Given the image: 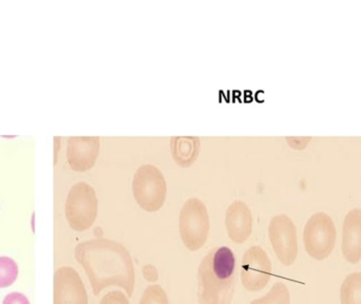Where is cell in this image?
<instances>
[{"label": "cell", "instance_id": "cell-18", "mask_svg": "<svg viewBox=\"0 0 361 304\" xmlns=\"http://www.w3.org/2000/svg\"><path fill=\"white\" fill-rule=\"evenodd\" d=\"M99 304H129V301L126 295L120 291H114L106 294Z\"/></svg>", "mask_w": 361, "mask_h": 304}, {"label": "cell", "instance_id": "cell-4", "mask_svg": "<svg viewBox=\"0 0 361 304\" xmlns=\"http://www.w3.org/2000/svg\"><path fill=\"white\" fill-rule=\"evenodd\" d=\"M209 233V216L205 204L197 199L187 200L180 212V235L184 245L191 252L206 243Z\"/></svg>", "mask_w": 361, "mask_h": 304}, {"label": "cell", "instance_id": "cell-3", "mask_svg": "<svg viewBox=\"0 0 361 304\" xmlns=\"http://www.w3.org/2000/svg\"><path fill=\"white\" fill-rule=\"evenodd\" d=\"M133 191L135 201L144 210L158 212L166 199L164 174L152 164L140 166L133 176Z\"/></svg>", "mask_w": 361, "mask_h": 304}, {"label": "cell", "instance_id": "cell-9", "mask_svg": "<svg viewBox=\"0 0 361 304\" xmlns=\"http://www.w3.org/2000/svg\"><path fill=\"white\" fill-rule=\"evenodd\" d=\"M54 304H88L84 284L72 267H63L55 272Z\"/></svg>", "mask_w": 361, "mask_h": 304}, {"label": "cell", "instance_id": "cell-16", "mask_svg": "<svg viewBox=\"0 0 361 304\" xmlns=\"http://www.w3.org/2000/svg\"><path fill=\"white\" fill-rule=\"evenodd\" d=\"M18 267L13 259L0 257V288H8L16 281Z\"/></svg>", "mask_w": 361, "mask_h": 304}, {"label": "cell", "instance_id": "cell-5", "mask_svg": "<svg viewBox=\"0 0 361 304\" xmlns=\"http://www.w3.org/2000/svg\"><path fill=\"white\" fill-rule=\"evenodd\" d=\"M334 221L326 212H316L307 220L303 231V243L307 255L317 261L329 258L336 244Z\"/></svg>", "mask_w": 361, "mask_h": 304}, {"label": "cell", "instance_id": "cell-8", "mask_svg": "<svg viewBox=\"0 0 361 304\" xmlns=\"http://www.w3.org/2000/svg\"><path fill=\"white\" fill-rule=\"evenodd\" d=\"M271 277V262L260 246H252L242 259L241 281L250 292H259L269 284Z\"/></svg>", "mask_w": 361, "mask_h": 304}, {"label": "cell", "instance_id": "cell-17", "mask_svg": "<svg viewBox=\"0 0 361 304\" xmlns=\"http://www.w3.org/2000/svg\"><path fill=\"white\" fill-rule=\"evenodd\" d=\"M140 304H169L166 293L160 286H150L146 288Z\"/></svg>", "mask_w": 361, "mask_h": 304}, {"label": "cell", "instance_id": "cell-20", "mask_svg": "<svg viewBox=\"0 0 361 304\" xmlns=\"http://www.w3.org/2000/svg\"><path fill=\"white\" fill-rule=\"evenodd\" d=\"M144 277L146 278L147 281H157L158 280V271L154 265H147L144 267L143 269Z\"/></svg>", "mask_w": 361, "mask_h": 304}, {"label": "cell", "instance_id": "cell-1", "mask_svg": "<svg viewBox=\"0 0 361 304\" xmlns=\"http://www.w3.org/2000/svg\"><path fill=\"white\" fill-rule=\"evenodd\" d=\"M75 258L84 267L95 296L109 286L124 288L128 297L135 290V267L123 244L99 238L78 244Z\"/></svg>", "mask_w": 361, "mask_h": 304}, {"label": "cell", "instance_id": "cell-14", "mask_svg": "<svg viewBox=\"0 0 361 304\" xmlns=\"http://www.w3.org/2000/svg\"><path fill=\"white\" fill-rule=\"evenodd\" d=\"M341 304H361V273L350 274L341 286Z\"/></svg>", "mask_w": 361, "mask_h": 304}, {"label": "cell", "instance_id": "cell-6", "mask_svg": "<svg viewBox=\"0 0 361 304\" xmlns=\"http://www.w3.org/2000/svg\"><path fill=\"white\" fill-rule=\"evenodd\" d=\"M97 193L88 183L72 186L66 202V217L72 229L84 231L90 229L97 217Z\"/></svg>", "mask_w": 361, "mask_h": 304}, {"label": "cell", "instance_id": "cell-12", "mask_svg": "<svg viewBox=\"0 0 361 304\" xmlns=\"http://www.w3.org/2000/svg\"><path fill=\"white\" fill-rule=\"evenodd\" d=\"M225 225L228 237L235 243H243L252 231V217L250 207L242 201L231 203L227 208Z\"/></svg>", "mask_w": 361, "mask_h": 304}, {"label": "cell", "instance_id": "cell-13", "mask_svg": "<svg viewBox=\"0 0 361 304\" xmlns=\"http://www.w3.org/2000/svg\"><path fill=\"white\" fill-rule=\"evenodd\" d=\"M201 147L199 137H173L171 150L173 159L182 167H189L195 163Z\"/></svg>", "mask_w": 361, "mask_h": 304}, {"label": "cell", "instance_id": "cell-11", "mask_svg": "<svg viewBox=\"0 0 361 304\" xmlns=\"http://www.w3.org/2000/svg\"><path fill=\"white\" fill-rule=\"evenodd\" d=\"M341 250L343 258L351 265L361 261V209L348 212L343 225Z\"/></svg>", "mask_w": 361, "mask_h": 304}, {"label": "cell", "instance_id": "cell-19", "mask_svg": "<svg viewBox=\"0 0 361 304\" xmlns=\"http://www.w3.org/2000/svg\"><path fill=\"white\" fill-rule=\"evenodd\" d=\"M2 304H30V301L20 293H11L4 299Z\"/></svg>", "mask_w": 361, "mask_h": 304}, {"label": "cell", "instance_id": "cell-7", "mask_svg": "<svg viewBox=\"0 0 361 304\" xmlns=\"http://www.w3.org/2000/svg\"><path fill=\"white\" fill-rule=\"evenodd\" d=\"M269 236L280 262L286 267L294 265L298 256V239L292 219L286 214L274 217L269 222Z\"/></svg>", "mask_w": 361, "mask_h": 304}, {"label": "cell", "instance_id": "cell-2", "mask_svg": "<svg viewBox=\"0 0 361 304\" xmlns=\"http://www.w3.org/2000/svg\"><path fill=\"white\" fill-rule=\"evenodd\" d=\"M235 284L237 272L233 250L226 246L212 248L197 269L200 304H231Z\"/></svg>", "mask_w": 361, "mask_h": 304}, {"label": "cell", "instance_id": "cell-10", "mask_svg": "<svg viewBox=\"0 0 361 304\" xmlns=\"http://www.w3.org/2000/svg\"><path fill=\"white\" fill-rule=\"evenodd\" d=\"M101 139L99 137H71L68 140L67 157L72 169L86 171L90 169L99 155Z\"/></svg>", "mask_w": 361, "mask_h": 304}, {"label": "cell", "instance_id": "cell-15", "mask_svg": "<svg viewBox=\"0 0 361 304\" xmlns=\"http://www.w3.org/2000/svg\"><path fill=\"white\" fill-rule=\"evenodd\" d=\"M250 304H290V291L286 284L277 282L264 297L256 299Z\"/></svg>", "mask_w": 361, "mask_h": 304}]
</instances>
